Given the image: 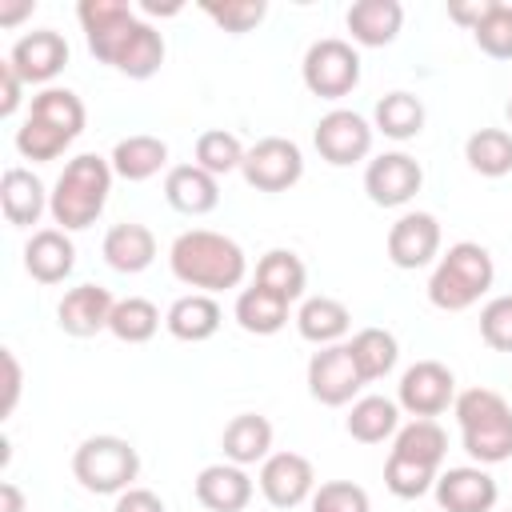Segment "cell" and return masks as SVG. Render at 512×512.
I'll return each instance as SVG.
<instances>
[{"label": "cell", "mask_w": 512, "mask_h": 512, "mask_svg": "<svg viewBox=\"0 0 512 512\" xmlns=\"http://www.w3.org/2000/svg\"><path fill=\"white\" fill-rule=\"evenodd\" d=\"M244 152H248V148L240 144L236 132L208 128V132L196 136V160H192V164H200L204 172H212V176L220 180V176H228V172H240Z\"/></svg>", "instance_id": "74e56055"}, {"label": "cell", "mask_w": 512, "mask_h": 512, "mask_svg": "<svg viewBox=\"0 0 512 512\" xmlns=\"http://www.w3.org/2000/svg\"><path fill=\"white\" fill-rule=\"evenodd\" d=\"M488 8H492V0H456V4H448V20H456L460 28L476 32V24L488 16Z\"/></svg>", "instance_id": "c3c4849f"}, {"label": "cell", "mask_w": 512, "mask_h": 512, "mask_svg": "<svg viewBox=\"0 0 512 512\" xmlns=\"http://www.w3.org/2000/svg\"><path fill=\"white\" fill-rule=\"evenodd\" d=\"M344 428L360 444H384L388 436L400 432V404L388 396H360V400H352Z\"/></svg>", "instance_id": "f1b7e54d"}, {"label": "cell", "mask_w": 512, "mask_h": 512, "mask_svg": "<svg viewBox=\"0 0 512 512\" xmlns=\"http://www.w3.org/2000/svg\"><path fill=\"white\" fill-rule=\"evenodd\" d=\"M68 144H72V136H64L60 128H52V124H44V120H32V116L16 128V152H20L24 160H32V164H48V160L64 156Z\"/></svg>", "instance_id": "ab89813d"}, {"label": "cell", "mask_w": 512, "mask_h": 512, "mask_svg": "<svg viewBox=\"0 0 512 512\" xmlns=\"http://www.w3.org/2000/svg\"><path fill=\"white\" fill-rule=\"evenodd\" d=\"M388 260L404 272L428 268L440 260V220L432 212H404L388 228Z\"/></svg>", "instance_id": "5bb4252c"}, {"label": "cell", "mask_w": 512, "mask_h": 512, "mask_svg": "<svg viewBox=\"0 0 512 512\" xmlns=\"http://www.w3.org/2000/svg\"><path fill=\"white\" fill-rule=\"evenodd\" d=\"M112 172L128 184H140V180H152L164 164H168V144L160 136H148V132H136V136H124L116 140L112 156H108Z\"/></svg>", "instance_id": "4316f807"}, {"label": "cell", "mask_w": 512, "mask_h": 512, "mask_svg": "<svg viewBox=\"0 0 512 512\" xmlns=\"http://www.w3.org/2000/svg\"><path fill=\"white\" fill-rule=\"evenodd\" d=\"M164 200L184 216H208L220 204V180L200 164H176L164 176Z\"/></svg>", "instance_id": "7402d4cb"}, {"label": "cell", "mask_w": 512, "mask_h": 512, "mask_svg": "<svg viewBox=\"0 0 512 512\" xmlns=\"http://www.w3.org/2000/svg\"><path fill=\"white\" fill-rule=\"evenodd\" d=\"M396 404L412 420H432L456 404V376L440 360H416L396 384Z\"/></svg>", "instance_id": "ba28073f"}, {"label": "cell", "mask_w": 512, "mask_h": 512, "mask_svg": "<svg viewBox=\"0 0 512 512\" xmlns=\"http://www.w3.org/2000/svg\"><path fill=\"white\" fill-rule=\"evenodd\" d=\"M456 424L460 444L472 456V464L492 468L512 460V404L492 388H464L456 392Z\"/></svg>", "instance_id": "3957f363"}, {"label": "cell", "mask_w": 512, "mask_h": 512, "mask_svg": "<svg viewBox=\"0 0 512 512\" xmlns=\"http://www.w3.org/2000/svg\"><path fill=\"white\" fill-rule=\"evenodd\" d=\"M144 12H152V16H176L180 4H164V8H160V4H144Z\"/></svg>", "instance_id": "816d5d0a"}, {"label": "cell", "mask_w": 512, "mask_h": 512, "mask_svg": "<svg viewBox=\"0 0 512 512\" xmlns=\"http://www.w3.org/2000/svg\"><path fill=\"white\" fill-rule=\"evenodd\" d=\"M252 284H260V288H268V292H276L280 300L292 304V300H300L304 288H308V268H304V260H300L292 248H272V252L260 256Z\"/></svg>", "instance_id": "f546056e"}, {"label": "cell", "mask_w": 512, "mask_h": 512, "mask_svg": "<svg viewBox=\"0 0 512 512\" xmlns=\"http://www.w3.org/2000/svg\"><path fill=\"white\" fill-rule=\"evenodd\" d=\"M196 500L208 512H244L252 504V476L240 464H208L196 476Z\"/></svg>", "instance_id": "d6986e66"}, {"label": "cell", "mask_w": 512, "mask_h": 512, "mask_svg": "<svg viewBox=\"0 0 512 512\" xmlns=\"http://www.w3.org/2000/svg\"><path fill=\"white\" fill-rule=\"evenodd\" d=\"M308 508H312V512H372V500H368V492H364L360 484H352V480H324V484L312 492Z\"/></svg>", "instance_id": "b9f144b4"}, {"label": "cell", "mask_w": 512, "mask_h": 512, "mask_svg": "<svg viewBox=\"0 0 512 512\" xmlns=\"http://www.w3.org/2000/svg\"><path fill=\"white\" fill-rule=\"evenodd\" d=\"M220 448H224V460L228 464H264L272 456V424L268 416L260 412H240L224 424V436H220Z\"/></svg>", "instance_id": "cb8c5ba5"}, {"label": "cell", "mask_w": 512, "mask_h": 512, "mask_svg": "<svg viewBox=\"0 0 512 512\" xmlns=\"http://www.w3.org/2000/svg\"><path fill=\"white\" fill-rule=\"evenodd\" d=\"M4 372H8V380H4V408H0V416L8 420V416L16 412L20 384H24V368H20V360H16V352H12V348H4Z\"/></svg>", "instance_id": "bcb514c9"}, {"label": "cell", "mask_w": 512, "mask_h": 512, "mask_svg": "<svg viewBox=\"0 0 512 512\" xmlns=\"http://www.w3.org/2000/svg\"><path fill=\"white\" fill-rule=\"evenodd\" d=\"M372 120H376L372 124L376 132H384L388 140L404 144V140H416L424 132V104L412 92H388V96L376 100Z\"/></svg>", "instance_id": "4dcf8cb0"}, {"label": "cell", "mask_w": 512, "mask_h": 512, "mask_svg": "<svg viewBox=\"0 0 512 512\" xmlns=\"http://www.w3.org/2000/svg\"><path fill=\"white\" fill-rule=\"evenodd\" d=\"M8 64L16 68V76L24 84H44L52 88V80L64 72L68 64V40L56 28H36L28 36H20L8 52Z\"/></svg>", "instance_id": "2e32d148"}, {"label": "cell", "mask_w": 512, "mask_h": 512, "mask_svg": "<svg viewBox=\"0 0 512 512\" xmlns=\"http://www.w3.org/2000/svg\"><path fill=\"white\" fill-rule=\"evenodd\" d=\"M104 264L120 276H136L144 272L152 260H156V236L148 224H136V220H124V224H112L104 232Z\"/></svg>", "instance_id": "ffe728a7"}, {"label": "cell", "mask_w": 512, "mask_h": 512, "mask_svg": "<svg viewBox=\"0 0 512 512\" xmlns=\"http://www.w3.org/2000/svg\"><path fill=\"white\" fill-rule=\"evenodd\" d=\"M348 348H352V360H356L364 384L388 376L396 368V360H400V344H396V336L388 328H360L348 340Z\"/></svg>", "instance_id": "d590c367"}, {"label": "cell", "mask_w": 512, "mask_h": 512, "mask_svg": "<svg viewBox=\"0 0 512 512\" xmlns=\"http://www.w3.org/2000/svg\"><path fill=\"white\" fill-rule=\"evenodd\" d=\"M72 476L92 496H120L140 476V452L124 436H88L72 452Z\"/></svg>", "instance_id": "5b68a950"}, {"label": "cell", "mask_w": 512, "mask_h": 512, "mask_svg": "<svg viewBox=\"0 0 512 512\" xmlns=\"http://www.w3.org/2000/svg\"><path fill=\"white\" fill-rule=\"evenodd\" d=\"M24 508H28V500H24L20 484L4 480V484H0V512H24Z\"/></svg>", "instance_id": "681fc988"}, {"label": "cell", "mask_w": 512, "mask_h": 512, "mask_svg": "<svg viewBox=\"0 0 512 512\" xmlns=\"http://www.w3.org/2000/svg\"><path fill=\"white\" fill-rule=\"evenodd\" d=\"M352 328V312L348 304H340L336 296H308L296 312V332L316 344V348H328V344H344Z\"/></svg>", "instance_id": "484cf974"}, {"label": "cell", "mask_w": 512, "mask_h": 512, "mask_svg": "<svg viewBox=\"0 0 512 512\" xmlns=\"http://www.w3.org/2000/svg\"><path fill=\"white\" fill-rule=\"evenodd\" d=\"M508 512H512V508H508Z\"/></svg>", "instance_id": "db71d44e"}, {"label": "cell", "mask_w": 512, "mask_h": 512, "mask_svg": "<svg viewBox=\"0 0 512 512\" xmlns=\"http://www.w3.org/2000/svg\"><path fill=\"white\" fill-rule=\"evenodd\" d=\"M112 164L108 156H96V152H80L64 164V172L56 176L52 184V196H48V212L52 220L64 228V232H84L100 220L104 204H108V192H112Z\"/></svg>", "instance_id": "7a4b0ae2"}, {"label": "cell", "mask_w": 512, "mask_h": 512, "mask_svg": "<svg viewBox=\"0 0 512 512\" xmlns=\"http://www.w3.org/2000/svg\"><path fill=\"white\" fill-rule=\"evenodd\" d=\"M240 176L256 192H288L304 176V152L288 136H264L244 152Z\"/></svg>", "instance_id": "52a82bcc"}, {"label": "cell", "mask_w": 512, "mask_h": 512, "mask_svg": "<svg viewBox=\"0 0 512 512\" xmlns=\"http://www.w3.org/2000/svg\"><path fill=\"white\" fill-rule=\"evenodd\" d=\"M76 20L84 28V40H88V52L100 60V64H116L132 28L140 24V16L124 4V0H80L76 4Z\"/></svg>", "instance_id": "9c48e42d"}, {"label": "cell", "mask_w": 512, "mask_h": 512, "mask_svg": "<svg viewBox=\"0 0 512 512\" xmlns=\"http://www.w3.org/2000/svg\"><path fill=\"white\" fill-rule=\"evenodd\" d=\"M464 160L476 176L500 180L512 172V132L508 128H476L464 140Z\"/></svg>", "instance_id": "1f68e13d"}, {"label": "cell", "mask_w": 512, "mask_h": 512, "mask_svg": "<svg viewBox=\"0 0 512 512\" xmlns=\"http://www.w3.org/2000/svg\"><path fill=\"white\" fill-rule=\"evenodd\" d=\"M32 8H36L32 0H20V4H4V8H0V24H4V28H12V24H20L24 16H32Z\"/></svg>", "instance_id": "f907efd6"}, {"label": "cell", "mask_w": 512, "mask_h": 512, "mask_svg": "<svg viewBox=\"0 0 512 512\" xmlns=\"http://www.w3.org/2000/svg\"><path fill=\"white\" fill-rule=\"evenodd\" d=\"M372 132H376V128H372L360 112H352V108H332L328 116L316 120L312 144H316V152H320L324 164H332V168H352V164L368 160V152H372Z\"/></svg>", "instance_id": "30bf717a"}, {"label": "cell", "mask_w": 512, "mask_h": 512, "mask_svg": "<svg viewBox=\"0 0 512 512\" xmlns=\"http://www.w3.org/2000/svg\"><path fill=\"white\" fill-rule=\"evenodd\" d=\"M392 456H404V460L440 468L444 456H448V436H444V428L436 420H408L392 436Z\"/></svg>", "instance_id": "836d02e7"}, {"label": "cell", "mask_w": 512, "mask_h": 512, "mask_svg": "<svg viewBox=\"0 0 512 512\" xmlns=\"http://www.w3.org/2000/svg\"><path fill=\"white\" fill-rule=\"evenodd\" d=\"M492 280H496L492 252L476 240H460L436 260L428 276V300L440 312H464L492 288Z\"/></svg>", "instance_id": "277c9868"}, {"label": "cell", "mask_w": 512, "mask_h": 512, "mask_svg": "<svg viewBox=\"0 0 512 512\" xmlns=\"http://www.w3.org/2000/svg\"><path fill=\"white\" fill-rule=\"evenodd\" d=\"M344 24L360 48H384L404 28V4L400 0H356L344 12Z\"/></svg>", "instance_id": "44dd1931"}, {"label": "cell", "mask_w": 512, "mask_h": 512, "mask_svg": "<svg viewBox=\"0 0 512 512\" xmlns=\"http://www.w3.org/2000/svg\"><path fill=\"white\" fill-rule=\"evenodd\" d=\"M20 100H24V80L16 76V68H12L8 56H4V60H0V116H4V120L16 116Z\"/></svg>", "instance_id": "f6af8a7d"}, {"label": "cell", "mask_w": 512, "mask_h": 512, "mask_svg": "<svg viewBox=\"0 0 512 512\" xmlns=\"http://www.w3.org/2000/svg\"><path fill=\"white\" fill-rule=\"evenodd\" d=\"M168 268L180 284L204 292V296H216V292H228V288H240L244 276H248V256L244 248L224 236V232H212V228H188L172 240L168 248Z\"/></svg>", "instance_id": "6da1fadb"}, {"label": "cell", "mask_w": 512, "mask_h": 512, "mask_svg": "<svg viewBox=\"0 0 512 512\" xmlns=\"http://www.w3.org/2000/svg\"><path fill=\"white\" fill-rule=\"evenodd\" d=\"M232 316L248 336H276L288 324V300H280L276 292L252 284V288H240Z\"/></svg>", "instance_id": "83f0119b"}, {"label": "cell", "mask_w": 512, "mask_h": 512, "mask_svg": "<svg viewBox=\"0 0 512 512\" xmlns=\"http://www.w3.org/2000/svg\"><path fill=\"white\" fill-rule=\"evenodd\" d=\"M204 16L232 36H244L268 16V4L264 0H224V4H204Z\"/></svg>", "instance_id": "7bdbcfd3"}, {"label": "cell", "mask_w": 512, "mask_h": 512, "mask_svg": "<svg viewBox=\"0 0 512 512\" xmlns=\"http://www.w3.org/2000/svg\"><path fill=\"white\" fill-rule=\"evenodd\" d=\"M480 340L492 352H512V296H492L480 308Z\"/></svg>", "instance_id": "ee69618b"}, {"label": "cell", "mask_w": 512, "mask_h": 512, "mask_svg": "<svg viewBox=\"0 0 512 512\" xmlns=\"http://www.w3.org/2000/svg\"><path fill=\"white\" fill-rule=\"evenodd\" d=\"M436 476L440 468H428V464H416V460H404V456H392L384 460V488L400 500H420L436 488Z\"/></svg>", "instance_id": "f35d334b"}, {"label": "cell", "mask_w": 512, "mask_h": 512, "mask_svg": "<svg viewBox=\"0 0 512 512\" xmlns=\"http://www.w3.org/2000/svg\"><path fill=\"white\" fill-rule=\"evenodd\" d=\"M160 328V308L144 296H124L116 300L112 308V320H108V332L120 340V344H148Z\"/></svg>", "instance_id": "8d00e7d4"}, {"label": "cell", "mask_w": 512, "mask_h": 512, "mask_svg": "<svg viewBox=\"0 0 512 512\" xmlns=\"http://www.w3.org/2000/svg\"><path fill=\"white\" fill-rule=\"evenodd\" d=\"M224 324V312L216 304V296H204V292H188L180 300H172V308L164 312V328L184 340V344H204L220 332Z\"/></svg>", "instance_id": "603a6c76"}, {"label": "cell", "mask_w": 512, "mask_h": 512, "mask_svg": "<svg viewBox=\"0 0 512 512\" xmlns=\"http://www.w3.org/2000/svg\"><path fill=\"white\" fill-rule=\"evenodd\" d=\"M112 292L100 288V284H76L64 292V300L56 304V324L60 332L68 336H96V332H108V320H112Z\"/></svg>", "instance_id": "e0dca14e"}, {"label": "cell", "mask_w": 512, "mask_h": 512, "mask_svg": "<svg viewBox=\"0 0 512 512\" xmlns=\"http://www.w3.org/2000/svg\"><path fill=\"white\" fill-rule=\"evenodd\" d=\"M304 88L320 100H344L356 84H360V52L340 40V36H324L304 52L300 64Z\"/></svg>", "instance_id": "8992f818"}, {"label": "cell", "mask_w": 512, "mask_h": 512, "mask_svg": "<svg viewBox=\"0 0 512 512\" xmlns=\"http://www.w3.org/2000/svg\"><path fill=\"white\" fill-rule=\"evenodd\" d=\"M472 36H476V44H480L484 56H492V60H512V4L492 0L488 16L476 24Z\"/></svg>", "instance_id": "60d3db41"}, {"label": "cell", "mask_w": 512, "mask_h": 512, "mask_svg": "<svg viewBox=\"0 0 512 512\" xmlns=\"http://www.w3.org/2000/svg\"><path fill=\"white\" fill-rule=\"evenodd\" d=\"M28 116L32 120H44V124H52V128H60L64 136H80L84 132V124H88V112H84V100L72 92V88H40L36 96H32V104H28Z\"/></svg>", "instance_id": "d6a6232c"}, {"label": "cell", "mask_w": 512, "mask_h": 512, "mask_svg": "<svg viewBox=\"0 0 512 512\" xmlns=\"http://www.w3.org/2000/svg\"><path fill=\"white\" fill-rule=\"evenodd\" d=\"M48 196L52 192H44L40 176L28 172V168H8L4 180H0V208H4V220L12 228H32L44 216Z\"/></svg>", "instance_id": "d4e9b609"}, {"label": "cell", "mask_w": 512, "mask_h": 512, "mask_svg": "<svg viewBox=\"0 0 512 512\" xmlns=\"http://www.w3.org/2000/svg\"><path fill=\"white\" fill-rule=\"evenodd\" d=\"M364 388V376L352 360L348 344H328L320 352H312L308 360V396L324 408H344L356 400V392Z\"/></svg>", "instance_id": "8fae6325"}, {"label": "cell", "mask_w": 512, "mask_h": 512, "mask_svg": "<svg viewBox=\"0 0 512 512\" xmlns=\"http://www.w3.org/2000/svg\"><path fill=\"white\" fill-rule=\"evenodd\" d=\"M76 268V244L64 228H40L24 244V272L36 284H64Z\"/></svg>", "instance_id": "ac0fdd59"}, {"label": "cell", "mask_w": 512, "mask_h": 512, "mask_svg": "<svg viewBox=\"0 0 512 512\" xmlns=\"http://www.w3.org/2000/svg\"><path fill=\"white\" fill-rule=\"evenodd\" d=\"M260 492L276 512L300 508L316 492V468L300 452H272L260 464Z\"/></svg>", "instance_id": "4fadbf2b"}, {"label": "cell", "mask_w": 512, "mask_h": 512, "mask_svg": "<svg viewBox=\"0 0 512 512\" xmlns=\"http://www.w3.org/2000/svg\"><path fill=\"white\" fill-rule=\"evenodd\" d=\"M504 112H508V124H512V100H508V108H504Z\"/></svg>", "instance_id": "f5cc1de1"}, {"label": "cell", "mask_w": 512, "mask_h": 512, "mask_svg": "<svg viewBox=\"0 0 512 512\" xmlns=\"http://www.w3.org/2000/svg\"><path fill=\"white\" fill-rule=\"evenodd\" d=\"M432 496H436L440 512H492L500 500V488L488 468L460 464V468H444L436 476Z\"/></svg>", "instance_id": "9a60e30c"}, {"label": "cell", "mask_w": 512, "mask_h": 512, "mask_svg": "<svg viewBox=\"0 0 512 512\" xmlns=\"http://www.w3.org/2000/svg\"><path fill=\"white\" fill-rule=\"evenodd\" d=\"M112 512H168V508H164V500H160L156 492H148V488H128V492L116 496Z\"/></svg>", "instance_id": "7dc6e473"}, {"label": "cell", "mask_w": 512, "mask_h": 512, "mask_svg": "<svg viewBox=\"0 0 512 512\" xmlns=\"http://www.w3.org/2000/svg\"><path fill=\"white\" fill-rule=\"evenodd\" d=\"M160 64H164V36L148 20H140L132 28L128 44H124V52H120V60L112 68L124 72L128 80H152L160 72Z\"/></svg>", "instance_id": "e575fe53"}, {"label": "cell", "mask_w": 512, "mask_h": 512, "mask_svg": "<svg viewBox=\"0 0 512 512\" xmlns=\"http://www.w3.org/2000/svg\"><path fill=\"white\" fill-rule=\"evenodd\" d=\"M424 188V168L408 152H380L364 168V192L376 208H404Z\"/></svg>", "instance_id": "7c38bea8"}]
</instances>
